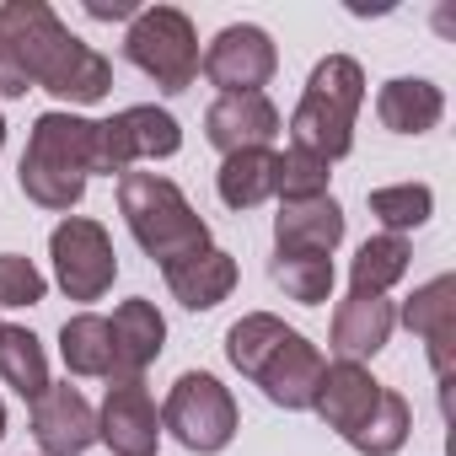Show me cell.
Instances as JSON below:
<instances>
[{
    "mask_svg": "<svg viewBox=\"0 0 456 456\" xmlns=\"http://www.w3.org/2000/svg\"><path fill=\"white\" fill-rule=\"evenodd\" d=\"M0 33L22 54L28 81L54 92L60 102L86 108V102H102L113 92V65L92 44H81L44 0H6L0 6Z\"/></svg>",
    "mask_w": 456,
    "mask_h": 456,
    "instance_id": "obj_1",
    "label": "cell"
},
{
    "mask_svg": "<svg viewBox=\"0 0 456 456\" xmlns=\"http://www.w3.org/2000/svg\"><path fill=\"white\" fill-rule=\"evenodd\" d=\"M97 172V118L44 113L28 134L17 183L38 209H76Z\"/></svg>",
    "mask_w": 456,
    "mask_h": 456,
    "instance_id": "obj_2",
    "label": "cell"
},
{
    "mask_svg": "<svg viewBox=\"0 0 456 456\" xmlns=\"http://www.w3.org/2000/svg\"><path fill=\"white\" fill-rule=\"evenodd\" d=\"M118 215L129 220L134 242H140L161 269H172V264H183V258L215 248V242H209V225L199 220V209H193V204L183 199V188H177L172 177H161V172H124V177H118Z\"/></svg>",
    "mask_w": 456,
    "mask_h": 456,
    "instance_id": "obj_3",
    "label": "cell"
},
{
    "mask_svg": "<svg viewBox=\"0 0 456 456\" xmlns=\"http://www.w3.org/2000/svg\"><path fill=\"white\" fill-rule=\"evenodd\" d=\"M360 102H365V70H360V60L328 54L312 70V81H306V92H301V102L290 113L296 145L312 151V156H322L333 167L354 145V113H360Z\"/></svg>",
    "mask_w": 456,
    "mask_h": 456,
    "instance_id": "obj_4",
    "label": "cell"
},
{
    "mask_svg": "<svg viewBox=\"0 0 456 456\" xmlns=\"http://www.w3.org/2000/svg\"><path fill=\"white\" fill-rule=\"evenodd\" d=\"M161 429L193 451V456H215L232 445L237 435V403L209 370H183L167 392V408H161Z\"/></svg>",
    "mask_w": 456,
    "mask_h": 456,
    "instance_id": "obj_5",
    "label": "cell"
},
{
    "mask_svg": "<svg viewBox=\"0 0 456 456\" xmlns=\"http://www.w3.org/2000/svg\"><path fill=\"white\" fill-rule=\"evenodd\" d=\"M124 54L161 92H188L199 76V33L177 6H145L124 33Z\"/></svg>",
    "mask_w": 456,
    "mask_h": 456,
    "instance_id": "obj_6",
    "label": "cell"
},
{
    "mask_svg": "<svg viewBox=\"0 0 456 456\" xmlns=\"http://www.w3.org/2000/svg\"><path fill=\"white\" fill-rule=\"evenodd\" d=\"M49 258H54V280L70 301H102L113 290L118 274V253L108 242V232L86 215H65L49 237Z\"/></svg>",
    "mask_w": 456,
    "mask_h": 456,
    "instance_id": "obj_7",
    "label": "cell"
},
{
    "mask_svg": "<svg viewBox=\"0 0 456 456\" xmlns=\"http://www.w3.org/2000/svg\"><path fill=\"white\" fill-rule=\"evenodd\" d=\"M183 145V129L167 108H124L113 118H97V172H134V161H161V156H177Z\"/></svg>",
    "mask_w": 456,
    "mask_h": 456,
    "instance_id": "obj_8",
    "label": "cell"
},
{
    "mask_svg": "<svg viewBox=\"0 0 456 456\" xmlns=\"http://www.w3.org/2000/svg\"><path fill=\"white\" fill-rule=\"evenodd\" d=\"M199 70L209 76V86H220V97H242V92H264L269 76L280 70V49L264 28L237 22L215 33V44L199 54Z\"/></svg>",
    "mask_w": 456,
    "mask_h": 456,
    "instance_id": "obj_9",
    "label": "cell"
},
{
    "mask_svg": "<svg viewBox=\"0 0 456 456\" xmlns=\"http://www.w3.org/2000/svg\"><path fill=\"white\" fill-rule=\"evenodd\" d=\"M97 440L113 456H156L161 445V413L145 392V381H113L97 408Z\"/></svg>",
    "mask_w": 456,
    "mask_h": 456,
    "instance_id": "obj_10",
    "label": "cell"
},
{
    "mask_svg": "<svg viewBox=\"0 0 456 456\" xmlns=\"http://www.w3.org/2000/svg\"><path fill=\"white\" fill-rule=\"evenodd\" d=\"M322 370H328V360L317 354V344L306 338V333H285L280 344H274V354L258 365V387H264V397L274 403V408H290V413H301V408H312L317 403V387H322Z\"/></svg>",
    "mask_w": 456,
    "mask_h": 456,
    "instance_id": "obj_11",
    "label": "cell"
},
{
    "mask_svg": "<svg viewBox=\"0 0 456 456\" xmlns=\"http://www.w3.org/2000/svg\"><path fill=\"white\" fill-rule=\"evenodd\" d=\"M280 134V108L264 92H242V97H215L204 113V140L220 156L237 151H269V140Z\"/></svg>",
    "mask_w": 456,
    "mask_h": 456,
    "instance_id": "obj_12",
    "label": "cell"
},
{
    "mask_svg": "<svg viewBox=\"0 0 456 456\" xmlns=\"http://www.w3.org/2000/svg\"><path fill=\"white\" fill-rule=\"evenodd\" d=\"M33 440L44 456H81L97 440V408L70 381L65 387L49 381V392L33 403Z\"/></svg>",
    "mask_w": 456,
    "mask_h": 456,
    "instance_id": "obj_13",
    "label": "cell"
},
{
    "mask_svg": "<svg viewBox=\"0 0 456 456\" xmlns=\"http://www.w3.org/2000/svg\"><path fill=\"white\" fill-rule=\"evenodd\" d=\"M108 333H113V376L108 381H140L161 360V349H167V317L145 296L124 301L108 317Z\"/></svg>",
    "mask_w": 456,
    "mask_h": 456,
    "instance_id": "obj_14",
    "label": "cell"
},
{
    "mask_svg": "<svg viewBox=\"0 0 456 456\" xmlns=\"http://www.w3.org/2000/svg\"><path fill=\"white\" fill-rule=\"evenodd\" d=\"M403 322H408V333H419L429 344V365H435V381L445 392L451 387V354H456V280L440 274L424 290H413V301L403 306Z\"/></svg>",
    "mask_w": 456,
    "mask_h": 456,
    "instance_id": "obj_15",
    "label": "cell"
},
{
    "mask_svg": "<svg viewBox=\"0 0 456 456\" xmlns=\"http://www.w3.org/2000/svg\"><path fill=\"white\" fill-rule=\"evenodd\" d=\"M338 242H344V209H338L333 193L301 199V204H280V215H274V253L333 258Z\"/></svg>",
    "mask_w": 456,
    "mask_h": 456,
    "instance_id": "obj_16",
    "label": "cell"
},
{
    "mask_svg": "<svg viewBox=\"0 0 456 456\" xmlns=\"http://www.w3.org/2000/svg\"><path fill=\"white\" fill-rule=\"evenodd\" d=\"M381 381L365 370V365H354V360H338V365H328L322 370V387H317V413L328 419V429H338L344 440L376 413V403H381Z\"/></svg>",
    "mask_w": 456,
    "mask_h": 456,
    "instance_id": "obj_17",
    "label": "cell"
},
{
    "mask_svg": "<svg viewBox=\"0 0 456 456\" xmlns=\"http://www.w3.org/2000/svg\"><path fill=\"white\" fill-rule=\"evenodd\" d=\"M392 328H397V312L387 296H354L349 290V301H338V312H333V349L360 365V360L387 349Z\"/></svg>",
    "mask_w": 456,
    "mask_h": 456,
    "instance_id": "obj_18",
    "label": "cell"
},
{
    "mask_svg": "<svg viewBox=\"0 0 456 456\" xmlns=\"http://www.w3.org/2000/svg\"><path fill=\"white\" fill-rule=\"evenodd\" d=\"M161 274H167V290H172L188 312H209V306H220L225 296L237 290V258L220 253V248H204V253H193V258L161 269Z\"/></svg>",
    "mask_w": 456,
    "mask_h": 456,
    "instance_id": "obj_19",
    "label": "cell"
},
{
    "mask_svg": "<svg viewBox=\"0 0 456 456\" xmlns=\"http://www.w3.org/2000/svg\"><path fill=\"white\" fill-rule=\"evenodd\" d=\"M440 113H445V97H440V86L424 81V76H397V81H387L381 97H376V118H381L392 134H429V129L440 124Z\"/></svg>",
    "mask_w": 456,
    "mask_h": 456,
    "instance_id": "obj_20",
    "label": "cell"
},
{
    "mask_svg": "<svg viewBox=\"0 0 456 456\" xmlns=\"http://www.w3.org/2000/svg\"><path fill=\"white\" fill-rule=\"evenodd\" d=\"M0 381H6L17 397H28V403H38L49 392V354H44V344L28 328L0 322Z\"/></svg>",
    "mask_w": 456,
    "mask_h": 456,
    "instance_id": "obj_21",
    "label": "cell"
},
{
    "mask_svg": "<svg viewBox=\"0 0 456 456\" xmlns=\"http://www.w3.org/2000/svg\"><path fill=\"white\" fill-rule=\"evenodd\" d=\"M60 360L70 376H113V333H108V317L97 312H81L60 328Z\"/></svg>",
    "mask_w": 456,
    "mask_h": 456,
    "instance_id": "obj_22",
    "label": "cell"
},
{
    "mask_svg": "<svg viewBox=\"0 0 456 456\" xmlns=\"http://www.w3.org/2000/svg\"><path fill=\"white\" fill-rule=\"evenodd\" d=\"M220 204L232 209H258L264 199H274V151H237L225 156L215 172Z\"/></svg>",
    "mask_w": 456,
    "mask_h": 456,
    "instance_id": "obj_23",
    "label": "cell"
},
{
    "mask_svg": "<svg viewBox=\"0 0 456 456\" xmlns=\"http://www.w3.org/2000/svg\"><path fill=\"white\" fill-rule=\"evenodd\" d=\"M408 258H413V248H408L403 237H392V232L370 237V242L354 253V264H349L354 296H387V290L408 274Z\"/></svg>",
    "mask_w": 456,
    "mask_h": 456,
    "instance_id": "obj_24",
    "label": "cell"
},
{
    "mask_svg": "<svg viewBox=\"0 0 456 456\" xmlns=\"http://www.w3.org/2000/svg\"><path fill=\"white\" fill-rule=\"evenodd\" d=\"M408 435H413V408H408V397L403 392H381V403H376V413L349 435V445L360 451V456H397L403 445H408Z\"/></svg>",
    "mask_w": 456,
    "mask_h": 456,
    "instance_id": "obj_25",
    "label": "cell"
},
{
    "mask_svg": "<svg viewBox=\"0 0 456 456\" xmlns=\"http://www.w3.org/2000/svg\"><path fill=\"white\" fill-rule=\"evenodd\" d=\"M269 280L301 301V306H322L333 296V258H312V253H274L269 264Z\"/></svg>",
    "mask_w": 456,
    "mask_h": 456,
    "instance_id": "obj_26",
    "label": "cell"
},
{
    "mask_svg": "<svg viewBox=\"0 0 456 456\" xmlns=\"http://www.w3.org/2000/svg\"><path fill=\"white\" fill-rule=\"evenodd\" d=\"M290 328L280 322V317H269V312H248L242 322H232V333H225V360H232L248 381L258 376V365L274 354V344L285 338Z\"/></svg>",
    "mask_w": 456,
    "mask_h": 456,
    "instance_id": "obj_27",
    "label": "cell"
},
{
    "mask_svg": "<svg viewBox=\"0 0 456 456\" xmlns=\"http://www.w3.org/2000/svg\"><path fill=\"white\" fill-rule=\"evenodd\" d=\"M370 215L387 225L392 237H403V232H419V225L435 215V193L424 183H392V188L370 193Z\"/></svg>",
    "mask_w": 456,
    "mask_h": 456,
    "instance_id": "obj_28",
    "label": "cell"
},
{
    "mask_svg": "<svg viewBox=\"0 0 456 456\" xmlns=\"http://www.w3.org/2000/svg\"><path fill=\"white\" fill-rule=\"evenodd\" d=\"M328 161L322 156H312V151H301V145H290V151H280L274 156V193L285 199V204H301V199H322L328 193Z\"/></svg>",
    "mask_w": 456,
    "mask_h": 456,
    "instance_id": "obj_29",
    "label": "cell"
},
{
    "mask_svg": "<svg viewBox=\"0 0 456 456\" xmlns=\"http://www.w3.org/2000/svg\"><path fill=\"white\" fill-rule=\"evenodd\" d=\"M49 280L22 253H0V306H38Z\"/></svg>",
    "mask_w": 456,
    "mask_h": 456,
    "instance_id": "obj_30",
    "label": "cell"
},
{
    "mask_svg": "<svg viewBox=\"0 0 456 456\" xmlns=\"http://www.w3.org/2000/svg\"><path fill=\"white\" fill-rule=\"evenodd\" d=\"M33 81H28V70H22V54L12 49V38L0 33V97H22Z\"/></svg>",
    "mask_w": 456,
    "mask_h": 456,
    "instance_id": "obj_31",
    "label": "cell"
},
{
    "mask_svg": "<svg viewBox=\"0 0 456 456\" xmlns=\"http://www.w3.org/2000/svg\"><path fill=\"white\" fill-rule=\"evenodd\" d=\"M86 17L97 22H124V17H140L134 0H86Z\"/></svg>",
    "mask_w": 456,
    "mask_h": 456,
    "instance_id": "obj_32",
    "label": "cell"
},
{
    "mask_svg": "<svg viewBox=\"0 0 456 456\" xmlns=\"http://www.w3.org/2000/svg\"><path fill=\"white\" fill-rule=\"evenodd\" d=\"M0 435H6V403H0Z\"/></svg>",
    "mask_w": 456,
    "mask_h": 456,
    "instance_id": "obj_33",
    "label": "cell"
},
{
    "mask_svg": "<svg viewBox=\"0 0 456 456\" xmlns=\"http://www.w3.org/2000/svg\"><path fill=\"white\" fill-rule=\"evenodd\" d=\"M0 145H6V118H0Z\"/></svg>",
    "mask_w": 456,
    "mask_h": 456,
    "instance_id": "obj_34",
    "label": "cell"
}]
</instances>
